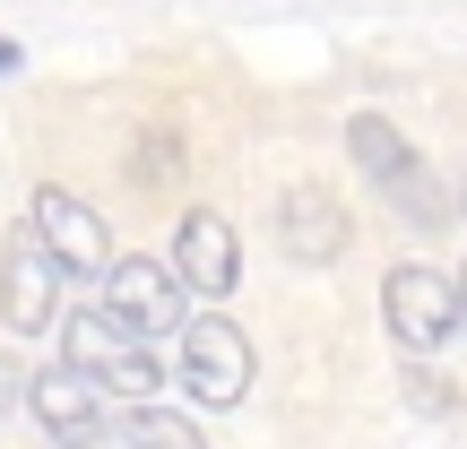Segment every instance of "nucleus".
<instances>
[{"instance_id":"f257e3e1","label":"nucleus","mask_w":467,"mask_h":449,"mask_svg":"<svg viewBox=\"0 0 467 449\" xmlns=\"http://www.w3.org/2000/svg\"><path fill=\"white\" fill-rule=\"evenodd\" d=\"M347 156L364 165V182L381 190V199L399 208L407 225H424V233H433L441 217H451V190H441V182H433V165H424V156L399 138V121L355 113V121H347Z\"/></svg>"},{"instance_id":"f03ea898","label":"nucleus","mask_w":467,"mask_h":449,"mask_svg":"<svg viewBox=\"0 0 467 449\" xmlns=\"http://www.w3.org/2000/svg\"><path fill=\"white\" fill-rule=\"evenodd\" d=\"M61 346H69V363L96 372L113 398H130V406L156 398V372H165V363H156V337H139L130 320H113L104 302H78V311L61 320Z\"/></svg>"},{"instance_id":"7ed1b4c3","label":"nucleus","mask_w":467,"mask_h":449,"mask_svg":"<svg viewBox=\"0 0 467 449\" xmlns=\"http://www.w3.org/2000/svg\"><path fill=\"white\" fill-rule=\"evenodd\" d=\"M381 320H389V337H399L407 354H441L451 337H467L459 277H441V268H424V260L389 268V285H381Z\"/></svg>"},{"instance_id":"20e7f679","label":"nucleus","mask_w":467,"mask_h":449,"mask_svg":"<svg viewBox=\"0 0 467 449\" xmlns=\"http://www.w3.org/2000/svg\"><path fill=\"white\" fill-rule=\"evenodd\" d=\"M61 277H69V268L52 260V242H44L35 217H26L9 242H0V320H9L17 337H44L52 320H69V311H61Z\"/></svg>"},{"instance_id":"39448f33","label":"nucleus","mask_w":467,"mask_h":449,"mask_svg":"<svg viewBox=\"0 0 467 449\" xmlns=\"http://www.w3.org/2000/svg\"><path fill=\"white\" fill-rule=\"evenodd\" d=\"M191 285H182V268L173 260H113V277H104V311L113 320H130L139 337H182L191 329Z\"/></svg>"},{"instance_id":"423d86ee","label":"nucleus","mask_w":467,"mask_h":449,"mask_svg":"<svg viewBox=\"0 0 467 449\" xmlns=\"http://www.w3.org/2000/svg\"><path fill=\"white\" fill-rule=\"evenodd\" d=\"M173 346H182V363H173V372H182V389H191L200 406H234V398L251 389V337L234 329L225 311H200Z\"/></svg>"},{"instance_id":"0eeeda50","label":"nucleus","mask_w":467,"mask_h":449,"mask_svg":"<svg viewBox=\"0 0 467 449\" xmlns=\"http://www.w3.org/2000/svg\"><path fill=\"white\" fill-rule=\"evenodd\" d=\"M104 398H113V389H104L96 372H78V363L35 372V389H26L35 423H44L61 449H96V441H113V415H104Z\"/></svg>"},{"instance_id":"6e6552de","label":"nucleus","mask_w":467,"mask_h":449,"mask_svg":"<svg viewBox=\"0 0 467 449\" xmlns=\"http://www.w3.org/2000/svg\"><path fill=\"white\" fill-rule=\"evenodd\" d=\"M35 233L52 242V260L69 268V277H113V242H104V217L78 199V190L44 182L35 190Z\"/></svg>"},{"instance_id":"1a4fd4ad","label":"nucleus","mask_w":467,"mask_h":449,"mask_svg":"<svg viewBox=\"0 0 467 449\" xmlns=\"http://www.w3.org/2000/svg\"><path fill=\"white\" fill-rule=\"evenodd\" d=\"M173 268H182L191 294L225 302V294H234V277H243V233H234L217 208H191V217L173 225Z\"/></svg>"},{"instance_id":"9d476101","label":"nucleus","mask_w":467,"mask_h":449,"mask_svg":"<svg viewBox=\"0 0 467 449\" xmlns=\"http://www.w3.org/2000/svg\"><path fill=\"white\" fill-rule=\"evenodd\" d=\"M277 250L303 260V268H329L337 250H347V208H337L320 182H295L277 199Z\"/></svg>"},{"instance_id":"9b49d317","label":"nucleus","mask_w":467,"mask_h":449,"mask_svg":"<svg viewBox=\"0 0 467 449\" xmlns=\"http://www.w3.org/2000/svg\"><path fill=\"white\" fill-rule=\"evenodd\" d=\"M113 441H130V449H208V441L191 433L182 415H165V406H156V398H139L130 415L113 423Z\"/></svg>"},{"instance_id":"f8f14e48","label":"nucleus","mask_w":467,"mask_h":449,"mask_svg":"<svg viewBox=\"0 0 467 449\" xmlns=\"http://www.w3.org/2000/svg\"><path fill=\"white\" fill-rule=\"evenodd\" d=\"M26 389H35V381H26V372H17V354H0V406H17V398H26Z\"/></svg>"},{"instance_id":"ddd939ff","label":"nucleus","mask_w":467,"mask_h":449,"mask_svg":"<svg viewBox=\"0 0 467 449\" xmlns=\"http://www.w3.org/2000/svg\"><path fill=\"white\" fill-rule=\"evenodd\" d=\"M407 398H416V406H433V415H441V406H451V389H441V381H424V372H416V381H407Z\"/></svg>"},{"instance_id":"4468645a","label":"nucleus","mask_w":467,"mask_h":449,"mask_svg":"<svg viewBox=\"0 0 467 449\" xmlns=\"http://www.w3.org/2000/svg\"><path fill=\"white\" fill-rule=\"evenodd\" d=\"M0 78H17V44H9V35H0Z\"/></svg>"},{"instance_id":"2eb2a0df","label":"nucleus","mask_w":467,"mask_h":449,"mask_svg":"<svg viewBox=\"0 0 467 449\" xmlns=\"http://www.w3.org/2000/svg\"><path fill=\"white\" fill-rule=\"evenodd\" d=\"M459 217H467V182H459Z\"/></svg>"},{"instance_id":"dca6fc26","label":"nucleus","mask_w":467,"mask_h":449,"mask_svg":"<svg viewBox=\"0 0 467 449\" xmlns=\"http://www.w3.org/2000/svg\"><path fill=\"white\" fill-rule=\"evenodd\" d=\"M459 302H467V268H459Z\"/></svg>"}]
</instances>
